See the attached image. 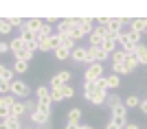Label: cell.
Instances as JSON below:
<instances>
[{
	"label": "cell",
	"instance_id": "6da1fadb",
	"mask_svg": "<svg viewBox=\"0 0 147 129\" xmlns=\"http://www.w3.org/2000/svg\"><path fill=\"white\" fill-rule=\"evenodd\" d=\"M11 53L16 57V61H31L33 59V53L26 48V44L22 37H13L11 39Z\"/></svg>",
	"mask_w": 147,
	"mask_h": 129
},
{
	"label": "cell",
	"instance_id": "7a4b0ae2",
	"mask_svg": "<svg viewBox=\"0 0 147 129\" xmlns=\"http://www.w3.org/2000/svg\"><path fill=\"white\" fill-rule=\"evenodd\" d=\"M110 123L114 125L117 129H123L125 125H127V110H125V105H119L117 110H112Z\"/></svg>",
	"mask_w": 147,
	"mask_h": 129
},
{
	"label": "cell",
	"instance_id": "3957f363",
	"mask_svg": "<svg viewBox=\"0 0 147 129\" xmlns=\"http://www.w3.org/2000/svg\"><path fill=\"white\" fill-rule=\"evenodd\" d=\"M11 94L13 96H18V98H29L31 96V88L26 86L22 79H13V83H11Z\"/></svg>",
	"mask_w": 147,
	"mask_h": 129
},
{
	"label": "cell",
	"instance_id": "277c9868",
	"mask_svg": "<svg viewBox=\"0 0 147 129\" xmlns=\"http://www.w3.org/2000/svg\"><path fill=\"white\" fill-rule=\"evenodd\" d=\"M37 44H40V50H42V53H49V50L55 53V50L61 46V37L55 33V35H51L49 39H37Z\"/></svg>",
	"mask_w": 147,
	"mask_h": 129
},
{
	"label": "cell",
	"instance_id": "5b68a950",
	"mask_svg": "<svg viewBox=\"0 0 147 129\" xmlns=\"http://www.w3.org/2000/svg\"><path fill=\"white\" fill-rule=\"evenodd\" d=\"M75 26H77V18H64V20H59L55 33L59 37H66V35H70V33L75 31Z\"/></svg>",
	"mask_w": 147,
	"mask_h": 129
},
{
	"label": "cell",
	"instance_id": "8992f818",
	"mask_svg": "<svg viewBox=\"0 0 147 129\" xmlns=\"http://www.w3.org/2000/svg\"><path fill=\"white\" fill-rule=\"evenodd\" d=\"M103 77V63H90L84 72V81H97Z\"/></svg>",
	"mask_w": 147,
	"mask_h": 129
},
{
	"label": "cell",
	"instance_id": "52a82bcc",
	"mask_svg": "<svg viewBox=\"0 0 147 129\" xmlns=\"http://www.w3.org/2000/svg\"><path fill=\"white\" fill-rule=\"evenodd\" d=\"M123 24H125V20L123 18H110L108 20V29H110V35L117 39L119 37V33L123 31Z\"/></svg>",
	"mask_w": 147,
	"mask_h": 129
},
{
	"label": "cell",
	"instance_id": "ba28073f",
	"mask_svg": "<svg viewBox=\"0 0 147 129\" xmlns=\"http://www.w3.org/2000/svg\"><path fill=\"white\" fill-rule=\"evenodd\" d=\"M31 120H33L35 125H49V120H51V112L35 110L33 114H31Z\"/></svg>",
	"mask_w": 147,
	"mask_h": 129
},
{
	"label": "cell",
	"instance_id": "9c48e42d",
	"mask_svg": "<svg viewBox=\"0 0 147 129\" xmlns=\"http://www.w3.org/2000/svg\"><path fill=\"white\" fill-rule=\"evenodd\" d=\"M129 31H134V33H145L147 31V18H134V20H129Z\"/></svg>",
	"mask_w": 147,
	"mask_h": 129
},
{
	"label": "cell",
	"instance_id": "30bf717a",
	"mask_svg": "<svg viewBox=\"0 0 147 129\" xmlns=\"http://www.w3.org/2000/svg\"><path fill=\"white\" fill-rule=\"evenodd\" d=\"M70 59L77 63H86L88 61V48H84V46H77V48L70 53Z\"/></svg>",
	"mask_w": 147,
	"mask_h": 129
},
{
	"label": "cell",
	"instance_id": "8fae6325",
	"mask_svg": "<svg viewBox=\"0 0 147 129\" xmlns=\"http://www.w3.org/2000/svg\"><path fill=\"white\" fill-rule=\"evenodd\" d=\"M77 24H79V31L84 33V37L90 35V33L94 31V20H90V18H79Z\"/></svg>",
	"mask_w": 147,
	"mask_h": 129
},
{
	"label": "cell",
	"instance_id": "7c38bea8",
	"mask_svg": "<svg viewBox=\"0 0 147 129\" xmlns=\"http://www.w3.org/2000/svg\"><path fill=\"white\" fill-rule=\"evenodd\" d=\"M103 81H105V90H117V88L121 86V77L114 74V72L103 74Z\"/></svg>",
	"mask_w": 147,
	"mask_h": 129
},
{
	"label": "cell",
	"instance_id": "4fadbf2b",
	"mask_svg": "<svg viewBox=\"0 0 147 129\" xmlns=\"http://www.w3.org/2000/svg\"><path fill=\"white\" fill-rule=\"evenodd\" d=\"M134 55H136V59H138V66H147V46L145 44H138V46H136Z\"/></svg>",
	"mask_w": 147,
	"mask_h": 129
},
{
	"label": "cell",
	"instance_id": "5bb4252c",
	"mask_svg": "<svg viewBox=\"0 0 147 129\" xmlns=\"http://www.w3.org/2000/svg\"><path fill=\"white\" fill-rule=\"evenodd\" d=\"M24 101H16V103L11 105V110H9V114H11V116H16V118H22L24 116Z\"/></svg>",
	"mask_w": 147,
	"mask_h": 129
},
{
	"label": "cell",
	"instance_id": "9a60e30c",
	"mask_svg": "<svg viewBox=\"0 0 147 129\" xmlns=\"http://www.w3.org/2000/svg\"><path fill=\"white\" fill-rule=\"evenodd\" d=\"M105 107H108V110H117V107H119V105H123V101H121V98H119V94H108V98H105Z\"/></svg>",
	"mask_w": 147,
	"mask_h": 129
},
{
	"label": "cell",
	"instance_id": "2e32d148",
	"mask_svg": "<svg viewBox=\"0 0 147 129\" xmlns=\"http://www.w3.org/2000/svg\"><path fill=\"white\" fill-rule=\"evenodd\" d=\"M42 24H44V20H40V18H29V20H24V26L29 29V31H33V33L40 31V29H42Z\"/></svg>",
	"mask_w": 147,
	"mask_h": 129
},
{
	"label": "cell",
	"instance_id": "e0dca14e",
	"mask_svg": "<svg viewBox=\"0 0 147 129\" xmlns=\"http://www.w3.org/2000/svg\"><path fill=\"white\" fill-rule=\"evenodd\" d=\"M105 98H108V92H105V90H94V92H92V96H90V103H94V105H103V103H105Z\"/></svg>",
	"mask_w": 147,
	"mask_h": 129
},
{
	"label": "cell",
	"instance_id": "ac0fdd59",
	"mask_svg": "<svg viewBox=\"0 0 147 129\" xmlns=\"http://www.w3.org/2000/svg\"><path fill=\"white\" fill-rule=\"evenodd\" d=\"M20 37L24 39V44H31V42H37V33L29 31L24 24H22V29H20Z\"/></svg>",
	"mask_w": 147,
	"mask_h": 129
},
{
	"label": "cell",
	"instance_id": "d6986e66",
	"mask_svg": "<svg viewBox=\"0 0 147 129\" xmlns=\"http://www.w3.org/2000/svg\"><path fill=\"white\" fill-rule=\"evenodd\" d=\"M51 35H55V33H53V24L44 22V24H42V29L37 31V39H49Z\"/></svg>",
	"mask_w": 147,
	"mask_h": 129
},
{
	"label": "cell",
	"instance_id": "ffe728a7",
	"mask_svg": "<svg viewBox=\"0 0 147 129\" xmlns=\"http://www.w3.org/2000/svg\"><path fill=\"white\" fill-rule=\"evenodd\" d=\"M101 48H103V53L108 57L117 50V39H112V37H108V39H103V44H101Z\"/></svg>",
	"mask_w": 147,
	"mask_h": 129
},
{
	"label": "cell",
	"instance_id": "44dd1931",
	"mask_svg": "<svg viewBox=\"0 0 147 129\" xmlns=\"http://www.w3.org/2000/svg\"><path fill=\"white\" fill-rule=\"evenodd\" d=\"M123 105H125V110L138 107V105H141V98L136 96V94H127V96H125V101H123Z\"/></svg>",
	"mask_w": 147,
	"mask_h": 129
},
{
	"label": "cell",
	"instance_id": "7402d4cb",
	"mask_svg": "<svg viewBox=\"0 0 147 129\" xmlns=\"http://www.w3.org/2000/svg\"><path fill=\"white\" fill-rule=\"evenodd\" d=\"M112 59H110V61H112V66H119V63H125V57H127V55H125V53H123V50L121 48H117V50H114V53H112Z\"/></svg>",
	"mask_w": 147,
	"mask_h": 129
},
{
	"label": "cell",
	"instance_id": "603a6c76",
	"mask_svg": "<svg viewBox=\"0 0 147 129\" xmlns=\"http://www.w3.org/2000/svg\"><path fill=\"white\" fill-rule=\"evenodd\" d=\"M79 120H81V110H79V107H73V110H68V123L79 125Z\"/></svg>",
	"mask_w": 147,
	"mask_h": 129
},
{
	"label": "cell",
	"instance_id": "cb8c5ba5",
	"mask_svg": "<svg viewBox=\"0 0 147 129\" xmlns=\"http://www.w3.org/2000/svg\"><path fill=\"white\" fill-rule=\"evenodd\" d=\"M5 125H7V129H24V127H22V120L16 118V116H9L5 120Z\"/></svg>",
	"mask_w": 147,
	"mask_h": 129
},
{
	"label": "cell",
	"instance_id": "d4e9b609",
	"mask_svg": "<svg viewBox=\"0 0 147 129\" xmlns=\"http://www.w3.org/2000/svg\"><path fill=\"white\" fill-rule=\"evenodd\" d=\"M136 66H138V59H136V55H127V57H125V68H127V72H134Z\"/></svg>",
	"mask_w": 147,
	"mask_h": 129
},
{
	"label": "cell",
	"instance_id": "484cf974",
	"mask_svg": "<svg viewBox=\"0 0 147 129\" xmlns=\"http://www.w3.org/2000/svg\"><path fill=\"white\" fill-rule=\"evenodd\" d=\"M97 90V86H94V81H84V96L90 101V96H92V92Z\"/></svg>",
	"mask_w": 147,
	"mask_h": 129
},
{
	"label": "cell",
	"instance_id": "4316f807",
	"mask_svg": "<svg viewBox=\"0 0 147 129\" xmlns=\"http://www.w3.org/2000/svg\"><path fill=\"white\" fill-rule=\"evenodd\" d=\"M55 59H59V61H66V59H70V50L64 48V46H59V48L55 50Z\"/></svg>",
	"mask_w": 147,
	"mask_h": 129
},
{
	"label": "cell",
	"instance_id": "83f0119b",
	"mask_svg": "<svg viewBox=\"0 0 147 129\" xmlns=\"http://www.w3.org/2000/svg\"><path fill=\"white\" fill-rule=\"evenodd\" d=\"M59 92H61V96H64V98H73L75 96V88L70 86V83H64V86L59 88Z\"/></svg>",
	"mask_w": 147,
	"mask_h": 129
},
{
	"label": "cell",
	"instance_id": "f1b7e54d",
	"mask_svg": "<svg viewBox=\"0 0 147 129\" xmlns=\"http://www.w3.org/2000/svg\"><path fill=\"white\" fill-rule=\"evenodd\" d=\"M29 70V61H13V72L16 74H24Z\"/></svg>",
	"mask_w": 147,
	"mask_h": 129
},
{
	"label": "cell",
	"instance_id": "f546056e",
	"mask_svg": "<svg viewBox=\"0 0 147 129\" xmlns=\"http://www.w3.org/2000/svg\"><path fill=\"white\" fill-rule=\"evenodd\" d=\"M61 46H64V48H68L70 53H73V50L77 48V42H75L70 35H66V37H61Z\"/></svg>",
	"mask_w": 147,
	"mask_h": 129
},
{
	"label": "cell",
	"instance_id": "4dcf8cb0",
	"mask_svg": "<svg viewBox=\"0 0 147 129\" xmlns=\"http://www.w3.org/2000/svg\"><path fill=\"white\" fill-rule=\"evenodd\" d=\"M13 26L9 24V18H0V35H9Z\"/></svg>",
	"mask_w": 147,
	"mask_h": 129
},
{
	"label": "cell",
	"instance_id": "1f68e13d",
	"mask_svg": "<svg viewBox=\"0 0 147 129\" xmlns=\"http://www.w3.org/2000/svg\"><path fill=\"white\" fill-rule=\"evenodd\" d=\"M13 103H16V96H13V94H5V96H0V105H2V107H9V110H11Z\"/></svg>",
	"mask_w": 147,
	"mask_h": 129
},
{
	"label": "cell",
	"instance_id": "d6a6232c",
	"mask_svg": "<svg viewBox=\"0 0 147 129\" xmlns=\"http://www.w3.org/2000/svg\"><path fill=\"white\" fill-rule=\"evenodd\" d=\"M5 94H11V81L0 79V96H5Z\"/></svg>",
	"mask_w": 147,
	"mask_h": 129
},
{
	"label": "cell",
	"instance_id": "836d02e7",
	"mask_svg": "<svg viewBox=\"0 0 147 129\" xmlns=\"http://www.w3.org/2000/svg\"><path fill=\"white\" fill-rule=\"evenodd\" d=\"M61 86H64V83H61L59 74H53V77H51V90H59Z\"/></svg>",
	"mask_w": 147,
	"mask_h": 129
},
{
	"label": "cell",
	"instance_id": "e575fe53",
	"mask_svg": "<svg viewBox=\"0 0 147 129\" xmlns=\"http://www.w3.org/2000/svg\"><path fill=\"white\" fill-rule=\"evenodd\" d=\"M127 42H132V44H141V33H134V31H127Z\"/></svg>",
	"mask_w": 147,
	"mask_h": 129
},
{
	"label": "cell",
	"instance_id": "d590c367",
	"mask_svg": "<svg viewBox=\"0 0 147 129\" xmlns=\"http://www.w3.org/2000/svg\"><path fill=\"white\" fill-rule=\"evenodd\" d=\"M51 94V88H46V86H40L35 90V98H42V96H49Z\"/></svg>",
	"mask_w": 147,
	"mask_h": 129
},
{
	"label": "cell",
	"instance_id": "8d00e7d4",
	"mask_svg": "<svg viewBox=\"0 0 147 129\" xmlns=\"http://www.w3.org/2000/svg\"><path fill=\"white\" fill-rule=\"evenodd\" d=\"M24 110H26V114L31 116V114H33V112L37 110V101L33 103V101H29V98H26V101H24Z\"/></svg>",
	"mask_w": 147,
	"mask_h": 129
},
{
	"label": "cell",
	"instance_id": "74e56055",
	"mask_svg": "<svg viewBox=\"0 0 147 129\" xmlns=\"http://www.w3.org/2000/svg\"><path fill=\"white\" fill-rule=\"evenodd\" d=\"M112 72H114V74H119V77H121V74H129V72H127V68H125V63L112 66Z\"/></svg>",
	"mask_w": 147,
	"mask_h": 129
},
{
	"label": "cell",
	"instance_id": "f35d334b",
	"mask_svg": "<svg viewBox=\"0 0 147 129\" xmlns=\"http://www.w3.org/2000/svg\"><path fill=\"white\" fill-rule=\"evenodd\" d=\"M51 101H53V103H61V101H64L59 90H51Z\"/></svg>",
	"mask_w": 147,
	"mask_h": 129
},
{
	"label": "cell",
	"instance_id": "ab89813d",
	"mask_svg": "<svg viewBox=\"0 0 147 129\" xmlns=\"http://www.w3.org/2000/svg\"><path fill=\"white\" fill-rule=\"evenodd\" d=\"M59 79H61V83H68V81H70V77H73V74H70V70H59Z\"/></svg>",
	"mask_w": 147,
	"mask_h": 129
},
{
	"label": "cell",
	"instance_id": "60d3db41",
	"mask_svg": "<svg viewBox=\"0 0 147 129\" xmlns=\"http://www.w3.org/2000/svg\"><path fill=\"white\" fill-rule=\"evenodd\" d=\"M9 24H11V26H16V29H22L24 20H22V18H9Z\"/></svg>",
	"mask_w": 147,
	"mask_h": 129
},
{
	"label": "cell",
	"instance_id": "b9f144b4",
	"mask_svg": "<svg viewBox=\"0 0 147 129\" xmlns=\"http://www.w3.org/2000/svg\"><path fill=\"white\" fill-rule=\"evenodd\" d=\"M2 53H11V42H0V55Z\"/></svg>",
	"mask_w": 147,
	"mask_h": 129
},
{
	"label": "cell",
	"instance_id": "7bdbcfd3",
	"mask_svg": "<svg viewBox=\"0 0 147 129\" xmlns=\"http://www.w3.org/2000/svg\"><path fill=\"white\" fill-rule=\"evenodd\" d=\"M138 110H141L143 114H147V96H145V98L141 101V105H138Z\"/></svg>",
	"mask_w": 147,
	"mask_h": 129
},
{
	"label": "cell",
	"instance_id": "ee69618b",
	"mask_svg": "<svg viewBox=\"0 0 147 129\" xmlns=\"http://www.w3.org/2000/svg\"><path fill=\"white\" fill-rule=\"evenodd\" d=\"M7 70H9V68H7V66H2V63H0V79H5Z\"/></svg>",
	"mask_w": 147,
	"mask_h": 129
},
{
	"label": "cell",
	"instance_id": "f6af8a7d",
	"mask_svg": "<svg viewBox=\"0 0 147 129\" xmlns=\"http://www.w3.org/2000/svg\"><path fill=\"white\" fill-rule=\"evenodd\" d=\"M123 129H141V127H138V125H136V123H127V125H125V127H123Z\"/></svg>",
	"mask_w": 147,
	"mask_h": 129
},
{
	"label": "cell",
	"instance_id": "bcb514c9",
	"mask_svg": "<svg viewBox=\"0 0 147 129\" xmlns=\"http://www.w3.org/2000/svg\"><path fill=\"white\" fill-rule=\"evenodd\" d=\"M64 129H79V125H73V123H66V127Z\"/></svg>",
	"mask_w": 147,
	"mask_h": 129
},
{
	"label": "cell",
	"instance_id": "7dc6e473",
	"mask_svg": "<svg viewBox=\"0 0 147 129\" xmlns=\"http://www.w3.org/2000/svg\"><path fill=\"white\" fill-rule=\"evenodd\" d=\"M79 129H92V125H79Z\"/></svg>",
	"mask_w": 147,
	"mask_h": 129
},
{
	"label": "cell",
	"instance_id": "c3c4849f",
	"mask_svg": "<svg viewBox=\"0 0 147 129\" xmlns=\"http://www.w3.org/2000/svg\"><path fill=\"white\" fill-rule=\"evenodd\" d=\"M105 129H117V127H114L112 123H108V125H105Z\"/></svg>",
	"mask_w": 147,
	"mask_h": 129
},
{
	"label": "cell",
	"instance_id": "681fc988",
	"mask_svg": "<svg viewBox=\"0 0 147 129\" xmlns=\"http://www.w3.org/2000/svg\"><path fill=\"white\" fill-rule=\"evenodd\" d=\"M0 129H7V125H5V123H2V120H0Z\"/></svg>",
	"mask_w": 147,
	"mask_h": 129
},
{
	"label": "cell",
	"instance_id": "f907efd6",
	"mask_svg": "<svg viewBox=\"0 0 147 129\" xmlns=\"http://www.w3.org/2000/svg\"><path fill=\"white\" fill-rule=\"evenodd\" d=\"M0 107H2V105H0Z\"/></svg>",
	"mask_w": 147,
	"mask_h": 129
},
{
	"label": "cell",
	"instance_id": "816d5d0a",
	"mask_svg": "<svg viewBox=\"0 0 147 129\" xmlns=\"http://www.w3.org/2000/svg\"><path fill=\"white\" fill-rule=\"evenodd\" d=\"M24 129H26V127H24Z\"/></svg>",
	"mask_w": 147,
	"mask_h": 129
}]
</instances>
